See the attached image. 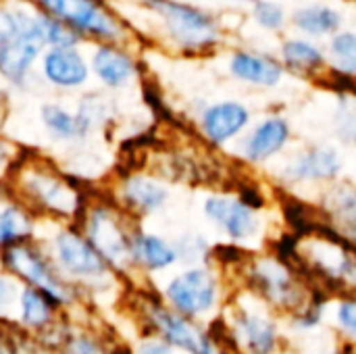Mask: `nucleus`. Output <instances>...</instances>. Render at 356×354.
<instances>
[{"label":"nucleus","mask_w":356,"mask_h":354,"mask_svg":"<svg viewBox=\"0 0 356 354\" xmlns=\"http://www.w3.org/2000/svg\"><path fill=\"white\" fill-rule=\"evenodd\" d=\"M127 346H129V354H184L173 344H169L165 338L152 332H142V330L136 334V338Z\"/></svg>","instance_id":"obj_37"},{"label":"nucleus","mask_w":356,"mask_h":354,"mask_svg":"<svg viewBox=\"0 0 356 354\" xmlns=\"http://www.w3.org/2000/svg\"><path fill=\"white\" fill-rule=\"evenodd\" d=\"M134 315L142 332H152L184 354H234L207 323L167 307L159 290H134Z\"/></svg>","instance_id":"obj_2"},{"label":"nucleus","mask_w":356,"mask_h":354,"mask_svg":"<svg viewBox=\"0 0 356 354\" xmlns=\"http://www.w3.org/2000/svg\"><path fill=\"white\" fill-rule=\"evenodd\" d=\"M4 159H6V148H4V144L0 142V165L4 163Z\"/></svg>","instance_id":"obj_39"},{"label":"nucleus","mask_w":356,"mask_h":354,"mask_svg":"<svg viewBox=\"0 0 356 354\" xmlns=\"http://www.w3.org/2000/svg\"><path fill=\"white\" fill-rule=\"evenodd\" d=\"M44 75L60 88H77L88 79V67L73 48H52L44 54Z\"/></svg>","instance_id":"obj_24"},{"label":"nucleus","mask_w":356,"mask_h":354,"mask_svg":"<svg viewBox=\"0 0 356 354\" xmlns=\"http://www.w3.org/2000/svg\"><path fill=\"white\" fill-rule=\"evenodd\" d=\"M250 21L267 33H284L290 27V13L277 0H254L248 4Z\"/></svg>","instance_id":"obj_29"},{"label":"nucleus","mask_w":356,"mask_h":354,"mask_svg":"<svg viewBox=\"0 0 356 354\" xmlns=\"http://www.w3.org/2000/svg\"><path fill=\"white\" fill-rule=\"evenodd\" d=\"M242 273L246 290L277 313L294 315L313 300L309 284L280 255H252L244 261Z\"/></svg>","instance_id":"obj_5"},{"label":"nucleus","mask_w":356,"mask_h":354,"mask_svg":"<svg viewBox=\"0 0 356 354\" xmlns=\"http://www.w3.org/2000/svg\"><path fill=\"white\" fill-rule=\"evenodd\" d=\"M332 125H334L336 138L342 144L356 146V94L344 92L338 96Z\"/></svg>","instance_id":"obj_31"},{"label":"nucleus","mask_w":356,"mask_h":354,"mask_svg":"<svg viewBox=\"0 0 356 354\" xmlns=\"http://www.w3.org/2000/svg\"><path fill=\"white\" fill-rule=\"evenodd\" d=\"M21 284L0 267V323H10Z\"/></svg>","instance_id":"obj_38"},{"label":"nucleus","mask_w":356,"mask_h":354,"mask_svg":"<svg viewBox=\"0 0 356 354\" xmlns=\"http://www.w3.org/2000/svg\"><path fill=\"white\" fill-rule=\"evenodd\" d=\"M200 131L213 146H227L238 142L240 136L252 123V111L242 100H217L202 108L200 113Z\"/></svg>","instance_id":"obj_15"},{"label":"nucleus","mask_w":356,"mask_h":354,"mask_svg":"<svg viewBox=\"0 0 356 354\" xmlns=\"http://www.w3.org/2000/svg\"><path fill=\"white\" fill-rule=\"evenodd\" d=\"M227 2H236V4H252L254 0H227Z\"/></svg>","instance_id":"obj_40"},{"label":"nucleus","mask_w":356,"mask_h":354,"mask_svg":"<svg viewBox=\"0 0 356 354\" xmlns=\"http://www.w3.org/2000/svg\"><path fill=\"white\" fill-rule=\"evenodd\" d=\"M323 227L356 248V184L338 179L319 190L317 198Z\"/></svg>","instance_id":"obj_14"},{"label":"nucleus","mask_w":356,"mask_h":354,"mask_svg":"<svg viewBox=\"0 0 356 354\" xmlns=\"http://www.w3.org/2000/svg\"><path fill=\"white\" fill-rule=\"evenodd\" d=\"M227 73L236 81L257 90H275L288 75L277 54L257 48L234 50L227 58Z\"/></svg>","instance_id":"obj_16"},{"label":"nucleus","mask_w":356,"mask_h":354,"mask_svg":"<svg viewBox=\"0 0 356 354\" xmlns=\"http://www.w3.org/2000/svg\"><path fill=\"white\" fill-rule=\"evenodd\" d=\"M294 257L323 284L356 294V248L325 230H307L294 244Z\"/></svg>","instance_id":"obj_7"},{"label":"nucleus","mask_w":356,"mask_h":354,"mask_svg":"<svg viewBox=\"0 0 356 354\" xmlns=\"http://www.w3.org/2000/svg\"><path fill=\"white\" fill-rule=\"evenodd\" d=\"M40 4L48 10V15L81 33L115 40L121 31L119 23L98 0H40Z\"/></svg>","instance_id":"obj_13"},{"label":"nucleus","mask_w":356,"mask_h":354,"mask_svg":"<svg viewBox=\"0 0 356 354\" xmlns=\"http://www.w3.org/2000/svg\"><path fill=\"white\" fill-rule=\"evenodd\" d=\"M319 354H342V353H336V351H334V353H319Z\"/></svg>","instance_id":"obj_42"},{"label":"nucleus","mask_w":356,"mask_h":354,"mask_svg":"<svg viewBox=\"0 0 356 354\" xmlns=\"http://www.w3.org/2000/svg\"><path fill=\"white\" fill-rule=\"evenodd\" d=\"M346 23V17L340 8L325 2H309L290 13V27L313 40H327L340 31Z\"/></svg>","instance_id":"obj_22"},{"label":"nucleus","mask_w":356,"mask_h":354,"mask_svg":"<svg viewBox=\"0 0 356 354\" xmlns=\"http://www.w3.org/2000/svg\"><path fill=\"white\" fill-rule=\"evenodd\" d=\"M33 15L25 13V10H8V8H0V50L13 42L31 21Z\"/></svg>","instance_id":"obj_36"},{"label":"nucleus","mask_w":356,"mask_h":354,"mask_svg":"<svg viewBox=\"0 0 356 354\" xmlns=\"http://www.w3.org/2000/svg\"><path fill=\"white\" fill-rule=\"evenodd\" d=\"M277 58L282 61L286 73L305 79H323L327 75V54L319 40L307 35H286L280 42Z\"/></svg>","instance_id":"obj_18"},{"label":"nucleus","mask_w":356,"mask_h":354,"mask_svg":"<svg viewBox=\"0 0 356 354\" xmlns=\"http://www.w3.org/2000/svg\"><path fill=\"white\" fill-rule=\"evenodd\" d=\"M38 23H40L44 42L52 48H73L79 42L77 31L52 15H38Z\"/></svg>","instance_id":"obj_33"},{"label":"nucleus","mask_w":356,"mask_h":354,"mask_svg":"<svg viewBox=\"0 0 356 354\" xmlns=\"http://www.w3.org/2000/svg\"><path fill=\"white\" fill-rule=\"evenodd\" d=\"M27 240H33L31 219L17 207L0 209V250Z\"/></svg>","instance_id":"obj_30"},{"label":"nucleus","mask_w":356,"mask_h":354,"mask_svg":"<svg viewBox=\"0 0 356 354\" xmlns=\"http://www.w3.org/2000/svg\"><path fill=\"white\" fill-rule=\"evenodd\" d=\"M327 54V73L336 79L353 83L356 81V31L340 29L325 40Z\"/></svg>","instance_id":"obj_25"},{"label":"nucleus","mask_w":356,"mask_h":354,"mask_svg":"<svg viewBox=\"0 0 356 354\" xmlns=\"http://www.w3.org/2000/svg\"><path fill=\"white\" fill-rule=\"evenodd\" d=\"M54 354H129V346L108 338L104 330L94 328L90 321H77L73 317L65 340Z\"/></svg>","instance_id":"obj_23"},{"label":"nucleus","mask_w":356,"mask_h":354,"mask_svg":"<svg viewBox=\"0 0 356 354\" xmlns=\"http://www.w3.org/2000/svg\"><path fill=\"white\" fill-rule=\"evenodd\" d=\"M44 46L46 42L40 31L38 15H33L29 25L0 50V73L13 83H23Z\"/></svg>","instance_id":"obj_19"},{"label":"nucleus","mask_w":356,"mask_h":354,"mask_svg":"<svg viewBox=\"0 0 356 354\" xmlns=\"http://www.w3.org/2000/svg\"><path fill=\"white\" fill-rule=\"evenodd\" d=\"M44 248L60 275L83 292L90 307H100L104 298L117 300L119 277L123 275L104 261L79 227L69 225L58 230Z\"/></svg>","instance_id":"obj_1"},{"label":"nucleus","mask_w":356,"mask_h":354,"mask_svg":"<svg viewBox=\"0 0 356 354\" xmlns=\"http://www.w3.org/2000/svg\"><path fill=\"white\" fill-rule=\"evenodd\" d=\"M42 119L46 129L58 138V140H73V138H83L88 134V123L81 119L79 113H69L63 106L48 104L42 108Z\"/></svg>","instance_id":"obj_28"},{"label":"nucleus","mask_w":356,"mask_h":354,"mask_svg":"<svg viewBox=\"0 0 356 354\" xmlns=\"http://www.w3.org/2000/svg\"><path fill=\"white\" fill-rule=\"evenodd\" d=\"M292 140H294V129L290 119L273 111L257 121L252 119L248 129L236 142V152L246 165L263 167L286 154Z\"/></svg>","instance_id":"obj_11"},{"label":"nucleus","mask_w":356,"mask_h":354,"mask_svg":"<svg viewBox=\"0 0 356 354\" xmlns=\"http://www.w3.org/2000/svg\"><path fill=\"white\" fill-rule=\"evenodd\" d=\"M63 313L65 311L42 290L31 288V286H21L17 303H15V311L10 317V325L35 338L48 328H52L63 317Z\"/></svg>","instance_id":"obj_17"},{"label":"nucleus","mask_w":356,"mask_h":354,"mask_svg":"<svg viewBox=\"0 0 356 354\" xmlns=\"http://www.w3.org/2000/svg\"><path fill=\"white\" fill-rule=\"evenodd\" d=\"M275 182L286 188H325L342 179L346 159L338 146L327 142H313L277 159Z\"/></svg>","instance_id":"obj_9"},{"label":"nucleus","mask_w":356,"mask_h":354,"mask_svg":"<svg viewBox=\"0 0 356 354\" xmlns=\"http://www.w3.org/2000/svg\"><path fill=\"white\" fill-rule=\"evenodd\" d=\"M0 267L6 273H10L21 286H31L48 294L71 317L75 315L77 309L90 307L83 292L60 275L48 250L35 240L19 242L2 248Z\"/></svg>","instance_id":"obj_4"},{"label":"nucleus","mask_w":356,"mask_h":354,"mask_svg":"<svg viewBox=\"0 0 356 354\" xmlns=\"http://www.w3.org/2000/svg\"><path fill=\"white\" fill-rule=\"evenodd\" d=\"M92 67H94V73L111 88H119L134 77L131 58L111 46H100L96 50Z\"/></svg>","instance_id":"obj_26"},{"label":"nucleus","mask_w":356,"mask_h":354,"mask_svg":"<svg viewBox=\"0 0 356 354\" xmlns=\"http://www.w3.org/2000/svg\"><path fill=\"white\" fill-rule=\"evenodd\" d=\"M81 232L94 244V248L104 257V261L123 277L131 273V234L121 219L106 207H96L88 213Z\"/></svg>","instance_id":"obj_12"},{"label":"nucleus","mask_w":356,"mask_h":354,"mask_svg":"<svg viewBox=\"0 0 356 354\" xmlns=\"http://www.w3.org/2000/svg\"><path fill=\"white\" fill-rule=\"evenodd\" d=\"M173 244L181 265H202V263H211L213 259V246L200 234H186Z\"/></svg>","instance_id":"obj_32"},{"label":"nucleus","mask_w":356,"mask_h":354,"mask_svg":"<svg viewBox=\"0 0 356 354\" xmlns=\"http://www.w3.org/2000/svg\"><path fill=\"white\" fill-rule=\"evenodd\" d=\"M348 353H350V354H356V346H353V348H348Z\"/></svg>","instance_id":"obj_41"},{"label":"nucleus","mask_w":356,"mask_h":354,"mask_svg":"<svg viewBox=\"0 0 356 354\" xmlns=\"http://www.w3.org/2000/svg\"><path fill=\"white\" fill-rule=\"evenodd\" d=\"M267 309L269 307L250 290L227 298L221 319L234 354H277L280 328Z\"/></svg>","instance_id":"obj_6"},{"label":"nucleus","mask_w":356,"mask_h":354,"mask_svg":"<svg viewBox=\"0 0 356 354\" xmlns=\"http://www.w3.org/2000/svg\"><path fill=\"white\" fill-rule=\"evenodd\" d=\"M159 296L173 311L202 323L219 317L227 303L223 273L213 263L184 265L161 282Z\"/></svg>","instance_id":"obj_3"},{"label":"nucleus","mask_w":356,"mask_h":354,"mask_svg":"<svg viewBox=\"0 0 356 354\" xmlns=\"http://www.w3.org/2000/svg\"><path fill=\"white\" fill-rule=\"evenodd\" d=\"M265 198L259 190L246 192H219L202 202L204 217L227 238L229 244L250 246L265 234Z\"/></svg>","instance_id":"obj_8"},{"label":"nucleus","mask_w":356,"mask_h":354,"mask_svg":"<svg viewBox=\"0 0 356 354\" xmlns=\"http://www.w3.org/2000/svg\"><path fill=\"white\" fill-rule=\"evenodd\" d=\"M129 257H131V271H140L146 275L167 273L179 263L173 242L142 230H136L131 234Z\"/></svg>","instance_id":"obj_20"},{"label":"nucleus","mask_w":356,"mask_h":354,"mask_svg":"<svg viewBox=\"0 0 356 354\" xmlns=\"http://www.w3.org/2000/svg\"><path fill=\"white\" fill-rule=\"evenodd\" d=\"M169 192L159 182L148 177H131L125 184V200L140 213H156L167 204Z\"/></svg>","instance_id":"obj_27"},{"label":"nucleus","mask_w":356,"mask_h":354,"mask_svg":"<svg viewBox=\"0 0 356 354\" xmlns=\"http://www.w3.org/2000/svg\"><path fill=\"white\" fill-rule=\"evenodd\" d=\"M38 348L35 340L10 323H0V354H27Z\"/></svg>","instance_id":"obj_35"},{"label":"nucleus","mask_w":356,"mask_h":354,"mask_svg":"<svg viewBox=\"0 0 356 354\" xmlns=\"http://www.w3.org/2000/svg\"><path fill=\"white\" fill-rule=\"evenodd\" d=\"M334 321L342 336L356 342V294H342L334 305Z\"/></svg>","instance_id":"obj_34"},{"label":"nucleus","mask_w":356,"mask_h":354,"mask_svg":"<svg viewBox=\"0 0 356 354\" xmlns=\"http://www.w3.org/2000/svg\"><path fill=\"white\" fill-rule=\"evenodd\" d=\"M25 188L38 207L52 211L56 215L71 217L79 209V196L75 194V190L58 177H54L52 173L31 171L25 179Z\"/></svg>","instance_id":"obj_21"},{"label":"nucleus","mask_w":356,"mask_h":354,"mask_svg":"<svg viewBox=\"0 0 356 354\" xmlns=\"http://www.w3.org/2000/svg\"><path fill=\"white\" fill-rule=\"evenodd\" d=\"M146 6L161 17L167 35L184 52H209L223 40L217 17L204 8L179 0H146Z\"/></svg>","instance_id":"obj_10"}]
</instances>
